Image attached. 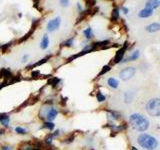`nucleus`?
<instances>
[{
	"label": "nucleus",
	"mask_w": 160,
	"mask_h": 150,
	"mask_svg": "<svg viewBox=\"0 0 160 150\" xmlns=\"http://www.w3.org/2000/svg\"><path fill=\"white\" fill-rule=\"evenodd\" d=\"M0 123L4 126V127H8L10 123V118L6 113H2L0 114Z\"/></svg>",
	"instance_id": "obj_10"
},
{
	"label": "nucleus",
	"mask_w": 160,
	"mask_h": 150,
	"mask_svg": "<svg viewBox=\"0 0 160 150\" xmlns=\"http://www.w3.org/2000/svg\"><path fill=\"white\" fill-rule=\"evenodd\" d=\"M135 72H136L135 67H132V66L127 67V68H124L119 73V77L121 80H123V81H127V80H130L131 78L133 77Z\"/></svg>",
	"instance_id": "obj_4"
},
{
	"label": "nucleus",
	"mask_w": 160,
	"mask_h": 150,
	"mask_svg": "<svg viewBox=\"0 0 160 150\" xmlns=\"http://www.w3.org/2000/svg\"><path fill=\"white\" fill-rule=\"evenodd\" d=\"M108 44H109V40H102V41H99V42L93 43V44H91V46L93 47L94 49H96L97 47H99V46H106Z\"/></svg>",
	"instance_id": "obj_17"
},
{
	"label": "nucleus",
	"mask_w": 160,
	"mask_h": 150,
	"mask_svg": "<svg viewBox=\"0 0 160 150\" xmlns=\"http://www.w3.org/2000/svg\"><path fill=\"white\" fill-rule=\"evenodd\" d=\"M72 141H73V137H72V135H71L68 139H65V140H64V142H65V143H71Z\"/></svg>",
	"instance_id": "obj_30"
},
{
	"label": "nucleus",
	"mask_w": 160,
	"mask_h": 150,
	"mask_svg": "<svg viewBox=\"0 0 160 150\" xmlns=\"http://www.w3.org/2000/svg\"><path fill=\"white\" fill-rule=\"evenodd\" d=\"M49 150H51V149H49Z\"/></svg>",
	"instance_id": "obj_35"
},
{
	"label": "nucleus",
	"mask_w": 160,
	"mask_h": 150,
	"mask_svg": "<svg viewBox=\"0 0 160 150\" xmlns=\"http://www.w3.org/2000/svg\"><path fill=\"white\" fill-rule=\"evenodd\" d=\"M59 1H60V3L64 6V7H67L68 4H69V0H59Z\"/></svg>",
	"instance_id": "obj_28"
},
{
	"label": "nucleus",
	"mask_w": 160,
	"mask_h": 150,
	"mask_svg": "<svg viewBox=\"0 0 160 150\" xmlns=\"http://www.w3.org/2000/svg\"><path fill=\"white\" fill-rule=\"evenodd\" d=\"M139 56H140V52H139V50H135V51H134L133 53L131 54V56H129V57H127L126 59L122 60V62L124 63V62H128V61H134V60L138 59V58H139Z\"/></svg>",
	"instance_id": "obj_12"
},
{
	"label": "nucleus",
	"mask_w": 160,
	"mask_h": 150,
	"mask_svg": "<svg viewBox=\"0 0 160 150\" xmlns=\"http://www.w3.org/2000/svg\"><path fill=\"white\" fill-rule=\"evenodd\" d=\"M77 8H78L79 11H81L82 10V7H81V5H80V3H77Z\"/></svg>",
	"instance_id": "obj_33"
},
{
	"label": "nucleus",
	"mask_w": 160,
	"mask_h": 150,
	"mask_svg": "<svg viewBox=\"0 0 160 150\" xmlns=\"http://www.w3.org/2000/svg\"><path fill=\"white\" fill-rule=\"evenodd\" d=\"M83 34H84V36H85L86 39H91L92 37H93V31H92V28L91 27L86 28V29L83 31Z\"/></svg>",
	"instance_id": "obj_16"
},
{
	"label": "nucleus",
	"mask_w": 160,
	"mask_h": 150,
	"mask_svg": "<svg viewBox=\"0 0 160 150\" xmlns=\"http://www.w3.org/2000/svg\"><path fill=\"white\" fill-rule=\"evenodd\" d=\"M54 137L52 136V134H49L48 136L46 137V139H45V143L46 144H48V145H51V143H52V139H53Z\"/></svg>",
	"instance_id": "obj_26"
},
{
	"label": "nucleus",
	"mask_w": 160,
	"mask_h": 150,
	"mask_svg": "<svg viewBox=\"0 0 160 150\" xmlns=\"http://www.w3.org/2000/svg\"><path fill=\"white\" fill-rule=\"evenodd\" d=\"M54 123L51 122V121H47V122H45L44 124H43V127L46 128V129L48 130H53L54 129Z\"/></svg>",
	"instance_id": "obj_23"
},
{
	"label": "nucleus",
	"mask_w": 160,
	"mask_h": 150,
	"mask_svg": "<svg viewBox=\"0 0 160 150\" xmlns=\"http://www.w3.org/2000/svg\"><path fill=\"white\" fill-rule=\"evenodd\" d=\"M133 97H134L133 93H126V94H125V96H124L125 102H126V103H130V102L132 101Z\"/></svg>",
	"instance_id": "obj_22"
},
{
	"label": "nucleus",
	"mask_w": 160,
	"mask_h": 150,
	"mask_svg": "<svg viewBox=\"0 0 160 150\" xmlns=\"http://www.w3.org/2000/svg\"><path fill=\"white\" fill-rule=\"evenodd\" d=\"M40 45H41V48H42V49H46L47 47H48V45H49V37H48V35H47V34H44V36H43L42 41H41Z\"/></svg>",
	"instance_id": "obj_15"
},
{
	"label": "nucleus",
	"mask_w": 160,
	"mask_h": 150,
	"mask_svg": "<svg viewBox=\"0 0 160 150\" xmlns=\"http://www.w3.org/2000/svg\"><path fill=\"white\" fill-rule=\"evenodd\" d=\"M160 5L159 0H148L146 2V8L151 10H154L156 8H158V6Z\"/></svg>",
	"instance_id": "obj_9"
},
{
	"label": "nucleus",
	"mask_w": 160,
	"mask_h": 150,
	"mask_svg": "<svg viewBox=\"0 0 160 150\" xmlns=\"http://www.w3.org/2000/svg\"><path fill=\"white\" fill-rule=\"evenodd\" d=\"M73 43H74V38L71 37L69 39H67L66 41H64L63 43H62V46H66V47H70L73 45Z\"/></svg>",
	"instance_id": "obj_19"
},
{
	"label": "nucleus",
	"mask_w": 160,
	"mask_h": 150,
	"mask_svg": "<svg viewBox=\"0 0 160 150\" xmlns=\"http://www.w3.org/2000/svg\"><path fill=\"white\" fill-rule=\"evenodd\" d=\"M146 111L151 116H159L160 115V99L152 98L146 104Z\"/></svg>",
	"instance_id": "obj_3"
},
{
	"label": "nucleus",
	"mask_w": 160,
	"mask_h": 150,
	"mask_svg": "<svg viewBox=\"0 0 160 150\" xmlns=\"http://www.w3.org/2000/svg\"><path fill=\"white\" fill-rule=\"evenodd\" d=\"M60 23H61V18L60 17H56V18L52 19L48 22L47 24V29L49 31H54V30L58 29L60 26Z\"/></svg>",
	"instance_id": "obj_6"
},
{
	"label": "nucleus",
	"mask_w": 160,
	"mask_h": 150,
	"mask_svg": "<svg viewBox=\"0 0 160 150\" xmlns=\"http://www.w3.org/2000/svg\"><path fill=\"white\" fill-rule=\"evenodd\" d=\"M128 42H125L124 44L122 45V47H121L120 49H118V51L116 52V54H115V57H114V63H120V62H122V60H123V58H124V54H125V52H126V50L127 48H128Z\"/></svg>",
	"instance_id": "obj_5"
},
{
	"label": "nucleus",
	"mask_w": 160,
	"mask_h": 150,
	"mask_svg": "<svg viewBox=\"0 0 160 150\" xmlns=\"http://www.w3.org/2000/svg\"><path fill=\"white\" fill-rule=\"evenodd\" d=\"M110 69H111V66H110V65H105V66L102 68V70H101V72L99 73V76H100V75H103V74H105V73H107L108 71L110 70Z\"/></svg>",
	"instance_id": "obj_24"
},
{
	"label": "nucleus",
	"mask_w": 160,
	"mask_h": 150,
	"mask_svg": "<svg viewBox=\"0 0 160 150\" xmlns=\"http://www.w3.org/2000/svg\"><path fill=\"white\" fill-rule=\"evenodd\" d=\"M160 30V24L159 23H152V24L148 25L146 27V31L147 32H150V33H152V32H157Z\"/></svg>",
	"instance_id": "obj_13"
},
{
	"label": "nucleus",
	"mask_w": 160,
	"mask_h": 150,
	"mask_svg": "<svg viewBox=\"0 0 160 150\" xmlns=\"http://www.w3.org/2000/svg\"><path fill=\"white\" fill-rule=\"evenodd\" d=\"M60 82V79L59 78H55V77H53V78H51L50 80L48 81V83L50 84L51 86H53V87H55V86H57L58 85V83Z\"/></svg>",
	"instance_id": "obj_20"
},
{
	"label": "nucleus",
	"mask_w": 160,
	"mask_h": 150,
	"mask_svg": "<svg viewBox=\"0 0 160 150\" xmlns=\"http://www.w3.org/2000/svg\"><path fill=\"white\" fill-rule=\"evenodd\" d=\"M129 123L134 130L137 131H145L149 127V121L140 113H134L129 117Z\"/></svg>",
	"instance_id": "obj_1"
},
{
	"label": "nucleus",
	"mask_w": 160,
	"mask_h": 150,
	"mask_svg": "<svg viewBox=\"0 0 160 150\" xmlns=\"http://www.w3.org/2000/svg\"><path fill=\"white\" fill-rule=\"evenodd\" d=\"M107 84H108V86H110L111 88L117 89L118 85H119V81H118L117 79H115V78L110 77L109 79L107 80Z\"/></svg>",
	"instance_id": "obj_14"
},
{
	"label": "nucleus",
	"mask_w": 160,
	"mask_h": 150,
	"mask_svg": "<svg viewBox=\"0 0 160 150\" xmlns=\"http://www.w3.org/2000/svg\"><path fill=\"white\" fill-rule=\"evenodd\" d=\"M40 75V72L39 71H32V77L33 78H36L37 76Z\"/></svg>",
	"instance_id": "obj_29"
},
{
	"label": "nucleus",
	"mask_w": 160,
	"mask_h": 150,
	"mask_svg": "<svg viewBox=\"0 0 160 150\" xmlns=\"http://www.w3.org/2000/svg\"><path fill=\"white\" fill-rule=\"evenodd\" d=\"M152 14H153V10L148 9V8H144V9L140 10L138 16H139L140 18H147V17H150Z\"/></svg>",
	"instance_id": "obj_11"
},
{
	"label": "nucleus",
	"mask_w": 160,
	"mask_h": 150,
	"mask_svg": "<svg viewBox=\"0 0 160 150\" xmlns=\"http://www.w3.org/2000/svg\"><path fill=\"white\" fill-rule=\"evenodd\" d=\"M96 98H97V101H98V102H103V101H105L106 97H105V95L102 94V93H101L100 91H97V93H96Z\"/></svg>",
	"instance_id": "obj_21"
},
{
	"label": "nucleus",
	"mask_w": 160,
	"mask_h": 150,
	"mask_svg": "<svg viewBox=\"0 0 160 150\" xmlns=\"http://www.w3.org/2000/svg\"><path fill=\"white\" fill-rule=\"evenodd\" d=\"M131 149H132V150H138L137 148H135V147H134V146H132V147H131Z\"/></svg>",
	"instance_id": "obj_34"
},
{
	"label": "nucleus",
	"mask_w": 160,
	"mask_h": 150,
	"mask_svg": "<svg viewBox=\"0 0 160 150\" xmlns=\"http://www.w3.org/2000/svg\"><path fill=\"white\" fill-rule=\"evenodd\" d=\"M137 142L142 148L146 150H155L158 146L157 139L149 134H140L137 138Z\"/></svg>",
	"instance_id": "obj_2"
},
{
	"label": "nucleus",
	"mask_w": 160,
	"mask_h": 150,
	"mask_svg": "<svg viewBox=\"0 0 160 150\" xmlns=\"http://www.w3.org/2000/svg\"><path fill=\"white\" fill-rule=\"evenodd\" d=\"M119 17H120L119 9H118V8H115V9L112 11V15H111L112 20H118V19H119Z\"/></svg>",
	"instance_id": "obj_18"
},
{
	"label": "nucleus",
	"mask_w": 160,
	"mask_h": 150,
	"mask_svg": "<svg viewBox=\"0 0 160 150\" xmlns=\"http://www.w3.org/2000/svg\"><path fill=\"white\" fill-rule=\"evenodd\" d=\"M15 132L18 134H26V129H24V128H21V127H16L15 128Z\"/></svg>",
	"instance_id": "obj_25"
},
{
	"label": "nucleus",
	"mask_w": 160,
	"mask_h": 150,
	"mask_svg": "<svg viewBox=\"0 0 160 150\" xmlns=\"http://www.w3.org/2000/svg\"><path fill=\"white\" fill-rule=\"evenodd\" d=\"M121 9H122V11H123V13H124V14H128L129 10L127 9L126 7H122V8H121Z\"/></svg>",
	"instance_id": "obj_31"
},
{
	"label": "nucleus",
	"mask_w": 160,
	"mask_h": 150,
	"mask_svg": "<svg viewBox=\"0 0 160 150\" xmlns=\"http://www.w3.org/2000/svg\"><path fill=\"white\" fill-rule=\"evenodd\" d=\"M107 112H108V118L112 119V120H119V119H121V117H122L121 113H119L118 111H115V110L107 109Z\"/></svg>",
	"instance_id": "obj_8"
},
{
	"label": "nucleus",
	"mask_w": 160,
	"mask_h": 150,
	"mask_svg": "<svg viewBox=\"0 0 160 150\" xmlns=\"http://www.w3.org/2000/svg\"><path fill=\"white\" fill-rule=\"evenodd\" d=\"M11 44H12V42L6 43L5 45H3V46H1V47H0V48H1L2 50H3V51H5V50L7 49V48H9V47H10V45H11Z\"/></svg>",
	"instance_id": "obj_27"
},
{
	"label": "nucleus",
	"mask_w": 160,
	"mask_h": 150,
	"mask_svg": "<svg viewBox=\"0 0 160 150\" xmlns=\"http://www.w3.org/2000/svg\"><path fill=\"white\" fill-rule=\"evenodd\" d=\"M57 114H58L57 109H55V108H49V110H48V112H47L45 118L47 119V121H51V122H52V120H54V119L56 118Z\"/></svg>",
	"instance_id": "obj_7"
},
{
	"label": "nucleus",
	"mask_w": 160,
	"mask_h": 150,
	"mask_svg": "<svg viewBox=\"0 0 160 150\" xmlns=\"http://www.w3.org/2000/svg\"><path fill=\"white\" fill-rule=\"evenodd\" d=\"M28 57H29V55H27V54H26V55H24L22 57V61H26V60L28 59Z\"/></svg>",
	"instance_id": "obj_32"
}]
</instances>
